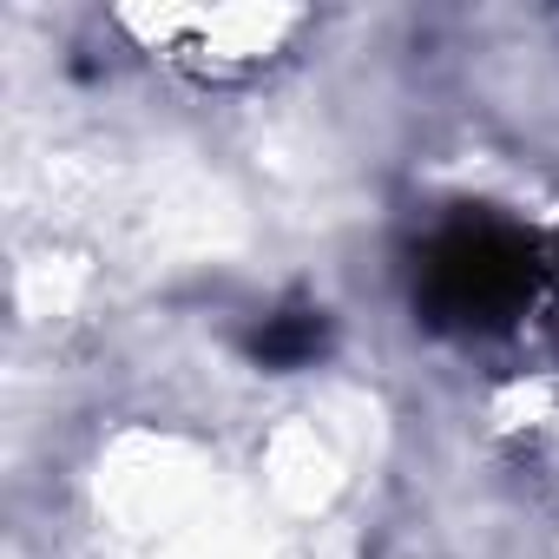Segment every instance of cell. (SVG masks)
I'll list each match as a JSON object with an SVG mask.
<instances>
[{"mask_svg":"<svg viewBox=\"0 0 559 559\" xmlns=\"http://www.w3.org/2000/svg\"><path fill=\"white\" fill-rule=\"evenodd\" d=\"M539 257L520 230L493 217H467L441 230L421 257V310L448 330H500L526 310Z\"/></svg>","mask_w":559,"mask_h":559,"instance_id":"obj_1","label":"cell"},{"mask_svg":"<svg viewBox=\"0 0 559 559\" xmlns=\"http://www.w3.org/2000/svg\"><path fill=\"white\" fill-rule=\"evenodd\" d=\"M323 349V317L317 310H276L257 336H250V356L263 369H297V362H317Z\"/></svg>","mask_w":559,"mask_h":559,"instance_id":"obj_2","label":"cell"}]
</instances>
